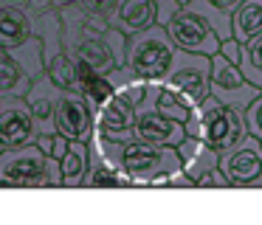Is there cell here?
I'll list each match as a JSON object with an SVG mask.
<instances>
[{
    "mask_svg": "<svg viewBox=\"0 0 262 225\" xmlns=\"http://www.w3.org/2000/svg\"><path fill=\"white\" fill-rule=\"evenodd\" d=\"M178 45L169 37L166 26H149L138 34L127 37V62L121 68L107 73L113 87L127 79H141V82H164L175 62Z\"/></svg>",
    "mask_w": 262,
    "mask_h": 225,
    "instance_id": "obj_1",
    "label": "cell"
},
{
    "mask_svg": "<svg viewBox=\"0 0 262 225\" xmlns=\"http://www.w3.org/2000/svg\"><path fill=\"white\" fill-rule=\"evenodd\" d=\"M91 146H96L110 163L124 169L133 177V186H149L152 177L178 172L183 166L178 146H158V144H147V141H138V138L127 141V144H116V141L102 138L99 132H93Z\"/></svg>",
    "mask_w": 262,
    "mask_h": 225,
    "instance_id": "obj_2",
    "label": "cell"
},
{
    "mask_svg": "<svg viewBox=\"0 0 262 225\" xmlns=\"http://www.w3.org/2000/svg\"><path fill=\"white\" fill-rule=\"evenodd\" d=\"M186 135L200 138L203 144H209L214 152L223 155L248 135L245 110L223 104L217 96H209L198 107H192V116L186 121Z\"/></svg>",
    "mask_w": 262,
    "mask_h": 225,
    "instance_id": "obj_3",
    "label": "cell"
},
{
    "mask_svg": "<svg viewBox=\"0 0 262 225\" xmlns=\"http://www.w3.org/2000/svg\"><path fill=\"white\" fill-rule=\"evenodd\" d=\"M0 180H3V186H14V189H23V186H29V189L31 186L59 189L62 186V169H59V161L46 155L34 141V144L0 152Z\"/></svg>",
    "mask_w": 262,
    "mask_h": 225,
    "instance_id": "obj_4",
    "label": "cell"
},
{
    "mask_svg": "<svg viewBox=\"0 0 262 225\" xmlns=\"http://www.w3.org/2000/svg\"><path fill=\"white\" fill-rule=\"evenodd\" d=\"M161 84L178 99H183L189 107H198L211 96V56L178 48L175 62Z\"/></svg>",
    "mask_w": 262,
    "mask_h": 225,
    "instance_id": "obj_5",
    "label": "cell"
},
{
    "mask_svg": "<svg viewBox=\"0 0 262 225\" xmlns=\"http://www.w3.org/2000/svg\"><path fill=\"white\" fill-rule=\"evenodd\" d=\"M166 31H169L172 39H175L178 48L194 51V54L214 56L217 51H220V45H223L220 34L211 28V22L206 20L200 11L186 9V6H183V9L166 22Z\"/></svg>",
    "mask_w": 262,
    "mask_h": 225,
    "instance_id": "obj_6",
    "label": "cell"
},
{
    "mask_svg": "<svg viewBox=\"0 0 262 225\" xmlns=\"http://www.w3.org/2000/svg\"><path fill=\"white\" fill-rule=\"evenodd\" d=\"M220 169L226 172L228 186L262 189V141L248 132L239 144L220 155Z\"/></svg>",
    "mask_w": 262,
    "mask_h": 225,
    "instance_id": "obj_7",
    "label": "cell"
},
{
    "mask_svg": "<svg viewBox=\"0 0 262 225\" xmlns=\"http://www.w3.org/2000/svg\"><path fill=\"white\" fill-rule=\"evenodd\" d=\"M211 96H217L223 104L245 110L256 96H262V87L251 84L248 79H245V73L239 71L237 62L226 59V56L217 51V54L211 56Z\"/></svg>",
    "mask_w": 262,
    "mask_h": 225,
    "instance_id": "obj_8",
    "label": "cell"
},
{
    "mask_svg": "<svg viewBox=\"0 0 262 225\" xmlns=\"http://www.w3.org/2000/svg\"><path fill=\"white\" fill-rule=\"evenodd\" d=\"M57 132L68 141H91L96 132V112L79 90H62L57 96Z\"/></svg>",
    "mask_w": 262,
    "mask_h": 225,
    "instance_id": "obj_9",
    "label": "cell"
},
{
    "mask_svg": "<svg viewBox=\"0 0 262 225\" xmlns=\"http://www.w3.org/2000/svg\"><path fill=\"white\" fill-rule=\"evenodd\" d=\"M37 141L34 116L26 96H3L0 99V152L26 146Z\"/></svg>",
    "mask_w": 262,
    "mask_h": 225,
    "instance_id": "obj_10",
    "label": "cell"
},
{
    "mask_svg": "<svg viewBox=\"0 0 262 225\" xmlns=\"http://www.w3.org/2000/svg\"><path fill=\"white\" fill-rule=\"evenodd\" d=\"M136 138L147 141V144H158V146H178L186 138V124L169 118L155 107V110H141L138 112V124H136Z\"/></svg>",
    "mask_w": 262,
    "mask_h": 225,
    "instance_id": "obj_11",
    "label": "cell"
},
{
    "mask_svg": "<svg viewBox=\"0 0 262 225\" xmlns=\"http://www.w3.org/2000/svg\"><path fill=\"white\" fill-rule=\"evenodd\" d=\"M57 96H59V87L51 82L48 73L37 76L34 84H31V90L26 93L31 116H34L37 135H54L57 132Z\"/></svg>",
    "mask_w": 262,
    "mask_h": 225,
    "instance_id": "obj_12",
    "label": "cell"
},
{
    "mask_svg": "<svg viewBox=\"0 0 262 225\" xmlns=\"http://www.w3.org/2000/svg\"><path fill=\"white\" fill-rule=\"evenodd\" d=\"M34 34V14L26 6L3 3L0 6V48L12 51Z\"/></svg>",
    "mask_w": 262,
    "mask_h": 225,
    "instance_id": "obj_13",
    "label": "cell"
},
{
    "mask_svg": "<svg viewBox=\"0 0 262 225\" xmlns=\"http://www.w3.org/2000/svg\"><path fill=\"white\" fill-rule=\"evenodd\" d=\"M178 155H181L183 172L192 180H198L206 169L220 166V152H214L209 144H203V141L194 138V135H186V138L178 144Z\"/></svg>",
    "mask_w": 262,
    "mask_h": 225,
    "instance_id": "obj_14",
    "label": "cell"
},
{
    "mask_svg": "<svg viewBox=\"0 0 262 225\" xmlns=\"http://www.w3.org/2000/svg\"><path fill=\"white\" fill-rule=\"evenodd\" d=\"M34 37L42 42L46 62L54 59L59 51H65V42H62V14H59V9L48 6V9L34 11Z\"/></svg>",
    "mask_w": 262,
    "mask_h": 225,
    "instance_id": "obj_15",
    "label": "cell"
},
{
    "mask_svg": "<svg viewBox=\"0 0 262 225\" xmlns=\"http://www.w3.org/2000/svg\"><path fill=\"white\" fill-rule=\"evenodd\" d=\"M110 26L121 28L127 37L155 26V0H121Z\"/></svg>",
    "mask_w": 262,
    "mask_h": 225,
    "instance_id": "obj_16",
    "label": "cell"
},
{
    "mask_svg": "<svg viewBox=\"0 0 262 225\" xmlns=\"http://www.w3.org/2000/svg\"><path fill=\"white\" fill-rule=\"evenodd\" d=\"M85 186H93V189H124V186H133V177L116 163H110L96 146H91V169H88Z\"/></svg>",
    "mask_w": 262,
    "mask_h": 225,
    "instance_id": "obj_17",
    "label": "cell"
},
{
    "mask_svg": "<svg viewBox=\"0 0 262 225\" xmlns=\"http://www.w3.org/2000/svg\"><path fill=\"white\" fill-rule=\"evenodd\" d=\"M59 169H62V186L68 189L85 186L91 169V141H71L68 152L59 161Z\"/></svg>",
    "mask_w": 262,
    "mask_h": 225,
    "instance_id": "obj_18",
    "label": "cell"
},
{
    "mask_svg": "<svg viewBox=\"0 0 262 225\" xmlns=\"http://www.w3.org/2000/svg\"><path fill=\"white\" fill-rule=\"evenodd\" d=\"M231 34L243 45L262 34V0H243L231 11Z\"/></svg>",
    "mask_w": 262,
    "mask_h": 225,
    "instance_id": "obj_19",
    "label": "cell"
},
{
    "mask_svg": "<svg viewBox=\"0 0 262 225\" xmlns=\"http://www.w3.org/2000/svg\"><path fill=\"white\" fill-rule=\"evenodd\" d=\"M31 84H34V79L26 73V68L3 51L0 54V99L3 96H26Z\"/></svg>",
    "mask_w": 262,
    "mask_h": 225,
    "instance_id": "obj_20",
    "label": "cell"
},
{
    "mask_svg": "<svg viewBox=\"0 0 262 225\" xmlns=\"http://www.w3.org/2000/svg\"><path fill=\"white\" fill-rule=\"evenodd\" d=\"M6 54L14 56V59L26 68V73H29L31 79H37V76H42V73H46V54H42V42L34 37V34H31L23 45L6 51Z\"/></svg>",
    "mask_w": 262,
    "mask_h": 225,
    "instance_id": "obj_21",
    "label": "cell"
},
{
    "mask_svg": "<svg viewBox=\"0 0 262 225\" xmlns=\"http://www.w3.org/2000/svg\"><path fill=\"white\" fill-rule=\"evenodd\" d=\"M46 73L51 82L62 90H79V76H76V62L68 51H59L54 59L46 62Z\"/></svg>",
    "mask_w": 262,
    "mask_h": 225,
    "instance_id": "obj_22",
    "label": "cell"
},
{
    "mask_svg": "<svg viewBox=\"0 0 262 225\" xmlns=\"http://www.w3.org/2000/svg\"><path fill=\"white\" fill-rule=\"evenodd\" d=\"M186 9L200 11V14H203L206 20L211 22V28H214V31L220 34V39L234 37V34H231V11L220 9V6L214 3V0H189Z\"/></svg>",
    "mask_w": 262,
    "mask_h": 225,
    "instance_id": "obj_23",
    "label": "cell"
},
{
    "mask_svg": "<svg viewBox=\"0 0 262 225\" xmlns=\"http://www.w3.org/2000/svg\"><path fill=\"white\" fill-rule=\"evenodd\" d=\"M155 107H158V110L164 112V116L178 118V121H183V124L189 121V116H192V107H189L183 99H178L175 93H169L166 87H161V93H158V101H155Z\"/></svg>",
    "mask_w": 262,
    "mask_h": 225,
    "instance_id": "obj_24",
    "label": "cell"
},
{
    "mask_svg": "<svg viewBox=\"0 0 262 225\" xmlns=\"http://www.w3.org/2000/svg\"><path fill=\"white\" fill-rule=\"evenodd\" d=\"M119 3L121 0H79L82 11H85L88 17H93V20L104 22V26L113 22L116 11H119Z\"/></svg>",
    "mask_w": 262,
    "mask_h": 225,
    "instance_id": "obj_25",
    "label": "cell"
},
{
    "mask_svg": "<svg viewBox=\"0 0 262 225\" xmlns=\"http://www.w3.org/2000/svg\"><path fill=\"white\" fill-rule=\"evenodd\" d=\"M226 186H228V177L220 166L206 169V172L194 180V189H226Z\"/></svg>",
    "mask_w": 262,
    "mask_h": 225,
    "instance_id": "obj_26",
    "label": "cell"
},
{
    "mask_svg": "<svg viewBox=\"0 0 262 225\" xmlns=\"http://www.w3.org/2000/svg\"><path fill=\"white\" fill-rule=\"evenodd\" d=\"M245 124H248V132L262 141V96H256V99L245 107Z\"/></svg>",
    "mask_w": 262,
    "mask_h": 225,
    "instance_id": "obj_27",
    "label": "cell"
},
{
    "mask_svg": "<svg viewBox=\"0 0 262 225\" xmlns=\"http://www.w3.org/2000/svg\"><path fill=\"white\" fill-rule=\"evenodd\" d=\"M181 9H183L181 0H155V22H158V26H166Z\"/></svg>",
    "mask_w": 262,
    "mask_h": 225,
    "instance_id": "obj_28",
    "label": "cell"
},
{
    "mask_svg": "<svg viewBox=\"0 0 262 225\" xmlns=\"http://www.w3.org/2000/svg\"><path fill=\"white\" fill-rule=\"evenodd\" d=\"M239 71L245 73V79H248L251 84H256V87H262V68L254 65V59H251L248 48L243 45V54H239Z\"/></svg>",
    "mask_w": 262,
    "mask_h": 225,
    "instance_id": "obj_29",
    "label": "cell"
},
{
    "mask_svg": "<svg viewBox=\"0 0 262 225\" xmlns=\"http://www.w3.org/2000/svg\"><path fill=\"white\" fill-rule=\"evenodd\" d=\"M220 54L226 56V59H231V62H237V65H239V54H243V42H239V39H234V37L223 39V45H220Z\"/></svg>",
    "mask_w": 262,
    "mask_h": 225,
    "instance_id": "obj_30",
    "label": "cell"
},
{
    "mask_svg": "<svg viewBox=\"0 0 262 225\" xmlns=\"http://www.w3.org/2000/svg\"><path fill=\"white\" fill-rule=\"evenodd\" d=\"M68 146H71V141L65 138V135L54 132V135H51V149H48V155H51L54 161H62V155L68 152Z\"/></svg>",
    "mask_w": 262,
    "mask_h": 225,
    "instance_id": "obj_31",
    "label": "cell"
},
{
    "mask_svg": "<svg viewBox=\"0 0 262 225\" xmlns=\"http://www.w3.org/2000/svg\"><path fill=\"white\" fill-rule=\"evenodd\" d=\"M245 48H248V54H251V59H254V65L262 68V34H256L254 39H248V42H245Z\"/></svg>",
    "mask_w": 262,
    "mask_h": 225,
    "instance_id": "obj_32",
    "label": "cell"
},
{
    "mask_svg": "<svg viewBox=\"0 0 262 225\" xmlns=\"http://www.w3.org/2000/svg\"><path fill=\"white\" fill-rule=\"evenodd\" d=\"M214 3L220 6V9H226V11H234L239 3H243V0H214Z\"/></svg>",
    "mask_w": 262,
    "mask_h": 225,
    "instance_id": "obj_33",
    "label": "cell"
},
{
    "mask_svg": "<svg viewBox=\"0 0 262 225\" xmlns=\"http://www.w3.org/2000/svg\"><path fill=\"white\" fill-rule=\"evenodd\" d=\"M51 6V0H29V9L31 11H40V9H48Z\"/></svg>",
    "mask_w": 262,
    "mask_h": 225,
    "instance_id": "obj_34",
    "label": "cell"
},
{
    "mask_svg": "<svg viewBox=\"0 0 262 225\" xmlns=\"http://www.w3.org/2000/svg\"><path fill=\"white\" fill-rule=\"evenodd\" d=\"M74 3H79V0H51L54 9H65V6H74Z\"/></svg>",
    "mask_w": 262,
    "mask_h": 225,
    "instance_id": "obj_35",
    "label": "cell"
},
{
    "mask_svg": "<svg viewBox=\"0 0 262 225\" xmlns=\"http://www.w3.org/2000/svg\"><path fill=\"white\" fill-rule=\"evenodd\" d=\"M186 3H189V0H181V6H186Z\"/></svg>",
    "mask_w": 262,
    "mask_h": 225,
    "instance_id": "obj_36",
    "label": "cell"
},
{
    "mask_svg": "<svg viewBox=\"0 0 262 225\" xmlns=\"http://www.w3.org/2000/svg\"><path fill=\"white\" fill-rule=\"evenodd\" d=\"M0 54H3V48H0Z\"/></svg>",
    "mask_w": 262,
    "mask_h": 225,
    "instance_id": "obj_37",
    "label": "cell"
}]
</instances>
